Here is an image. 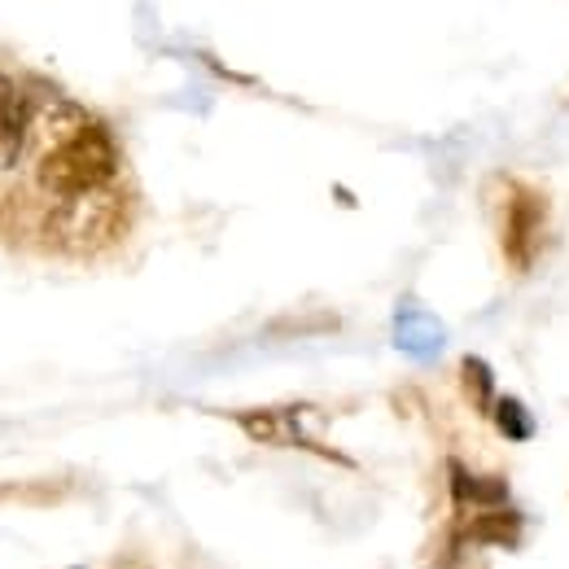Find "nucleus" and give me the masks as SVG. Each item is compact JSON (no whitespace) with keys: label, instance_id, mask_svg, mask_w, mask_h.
Wrapping results in <instances>:
<instances>
[{"label":"nucleus","instance_id":"obj_5","mask_svg":"<svg viewBox=\"0 0 569 569\" xmlns=\"http://www.w3.org/2000/svg\"><path fill=\"white\" fill-rule=\"evenodd\" d=\"M451 491H456V499L460 503H478V512L482 508H491V503H503V482H482V478H473V473H465L460 465H451Z\"/></svg>","mask_w":569,"mask_h":569},{"label":"nucleus","instance_id":"obj_3","mask_svg":"<svg viewBox=\"0 0 569 569\" xmlns=\"http://www.w3.org/2000/svg\"><path fill=\"white\" fill-rule=\"evenodd\" d=\"M395 342H399V351H408L412 359H429L442 351L447 333H442V325H438L429 311L408 302V307L395 316Z\"/></svg>","mask_w":569,"mask_h":569},{"label":"nucleus","instance_id":"obj_6","mask_svg":"<svg viewBox=\"0 0 569 569\" xmlns=\"http://www.w3.org/2000/svg\"><path fill=\"white\" fill-rule=\"evenodd\" d=\"M496 421H499V429H503L508 438H530V433H535V421L526 417V408H521L517 399H503V403H499Z\"/></svg>","mask_w":569,"mask_h":569},{"label":"nucleus","instance_id":"obj_4","mask_svg":"<svg viewBox=\"0 0 569 569\" xmlns=\"http://www.w3.org/2000/svg\"><path fill=\"white\" fill-rule=\"evenodd\" d=\"M241 429L254 438V442H272V447H293V442H307L302 433V408H268V412H246Z\"/></svg>","mask_w":569,"mask_h":569},{"label":"nucleus","instance_id":"obj_1","mask_svg":"<svg viewBox=\"0 0 569 569\" xmlns=\"http://www.w3.org/2000/svg\"><path fill=\"white\" fill-rule=\"evenodd\" d=\"M44 132L49 149L40 153V189L62 202L106 193L110 176L119 171V149L110 132L67 101H58V110L44 119Z\"/></svg>","mask_w":569,"mask_h":569},{"label":"nucleus","instance_id":"obj_2","mask_svg":"<svg viewBox=\"0 0 569 569\" xmlns=\"http://www.w3.org/2000/svg\"><path fill=\"white\" fill-rule=\"evenodd\" d=\"M31 101H27V92L13 83V79H4L0 74V171H9L18 158H22V149H27V137H31Z\"/></svg>","mask_w":569,"mask_h":569}]
</instances>
